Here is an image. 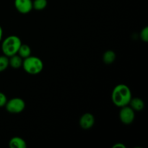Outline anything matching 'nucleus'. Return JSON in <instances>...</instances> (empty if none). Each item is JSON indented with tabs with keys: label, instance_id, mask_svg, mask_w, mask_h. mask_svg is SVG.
<instances>
[{
	"label": "nucleus",
	"instance_id": "nucleus-1",
	"mask_svg": "<svg viewBox=\"0 0 148 148\" xmlns=\"http://www.w3.org/2000/svg\"><path fill=\"white\" fill-rule=\"evenodd\" d=\"M132 98V95L131 90L124 84L117 85L114 88L111 93V100L113 103L119 108L128 106Z\"/></svg>",
	"mask_w": 148,
	"mask_h": 148
},
{
	"label": "nucleus",
	"instance_id": "nucleus-2",
	"mask_svg": "<svg viewBox=\"0 0 148 148\" xmlns=\"http://www.w3.org/2000/svg\"><path fill=\"white\" fill-rule=\"evenodd\" d=\"M22 41L17 36H10L5 38L1 43V51L7 57L17 54Z\"/></svg>",
	"mask_w": 148,
	"mask_h": 148
},
{
	"label": "nucleus",
	"instance_id": "nucleus-3",
	"mask_svg": "<svg viewBox=\"0 0 148 148\" xmlns=\"http://www.w3.org/2000/svg\"><path fill=\"white\" fill-rule=\"evenodd\" d=\"M24 70L29 75H36L42 72L43 63L40 58L34 56H30L23 59V66Z\"/></svg>",
	"mask_w": 148,
	"mask_h": 148
},
{
	"label": "nucleus",
	"instance_id": "nucleus-4",
	"mask_svg": "<svg viewBox=\"0 0 148 148\" xmlns=\"http://www.w3.org/2000/svg\"><path fill=\"white\" fill-rule=\"evenodd\" d=\"M5 107L10 114H20L25 108V103L20 98H13L7 101Z\"/></svg>",
	"mask_w": 148,
	"mask_h": 148
},
{
	"label": "nucleus",
	"instance_id": "nucleus-5",
	"mask_svg": "<svg viewBox=\"0 0 148 148\" xmlns=\"http://www.w3.org/2000/svg\"><path fill=\"white\" fill-rule=\"evenodd\" d=\"M134 117H135L134 111L131 107L128 106L121 107L119 112V119L123 124H132L134 121Z\"/></svg>",
	"mask_w": 148,
	"mask_h": 148
},
{
	"label": "nucleus",
	"instance_id": "nucleus-6",
	"mask_svg": "<svg viewBox=\"0 0 148 148\" xmlns=\"http://www.w3.org/2000/svg\"><path fill=\"white\" fill-rule=\"evenodd\" d=\"M14 7L21 14H27L33 10L32 0H14Z\"/></svg>",
	"mask_w": 148,
	"mask_h": 148
},
{
	"label": "nucleus",
	"instance_id": "nucleus-7",
	"mask_svg": "<svg viewBox=\"0 0 148 148\" xmlns=\"http://www.w3.org/2000/svg\"><path fill=\"white\" fill-rule=\"evenodd\" d=\"M95 124V118L90 113H85L79 119V126L83 130H89L92 128Z\"/></svg>",
	"mask_w": 148,
	"mask_h": 148
},
{
	"label": "nucleus",
	"instance_id": "nucleus-8",
	"mask_svg": "<svg viewBox=\"0 0 148 148\" xmlns=\"http://www.w3.org/2000/svg\"><path fill=\"white\" fill-rule=\"evenodd\" d=\"M23 59L18 54H14L9 57V65L13 69H20L23 66Z\"/></svg>",
	"mask_w": 148,
	"mask_h": 148
},
{
	"label": "nucleus",
	"instance_id": "nucleus-9",
	"mask_svg": "<svg viewBox=\"0 0 148 148\" xmlns=\"http://www.w3.org/2000/svg\"><path fill=\"white\" fill-rule=\"evenodd\" d=\"M9 146L11 148H25L27 147V144L21 137H14L10 140Z\"/></svg>",
	"mask_w": 148,
	"mask_h": 148
},
{
	"label": "nucleus",
	"instance_id": "nucleus-10",
	"mask_svg": "<svg viewBox=\"0 0 148 148\" xmlns=\"http://www.w3.org/2000/svg\"><path fill=\"white\" fill-rule=\"evenodd\" d=\"M130 107L132 108L134 111H140L144 108L145 107V103L144 101L141 99V98H132L131 101H130Z\"/></svg>",
	"mask_w": 148,
	"mask_h": 148
},
{
	"label": "nucleus",
	"instance_id": "nucleus-11",
	"mask_svg": "<svg viewBox=\"0 0 148 148\" xmlns=\"http://www.w3.org/2000/svg\"><path fill=\"white\" fill-rule=\"evenodd\" d=\"M17 54H18L20 57L24 59L28 56H31V49L28 45L21 44Z\"/></svg>",
	"mask_w": 148,
	"mask_h": 148
},
{
	"label": "nucleus",
	"instance_id": "nucleus-12",
	"mask_svg": "<svg viewBox=\"0 0 148 148\" xmlns=\"http://www.w3.org/2000/svg\"><path fill=\"white\" fill-rule=\"evenodd\" d=\"M116 59V53L111 50H108L104 53L103 56V62L106 64H111L114 63Z\"/></svg>",
	"mask_w": 148,
	"mask_h": 148
},
{
	"label": "nucleus",
	"instance_id": "nucleus-13",
	"mask_svg": "<svg viewBox=\"0 0 148 148\" xmlns=\"http://www.w3.org/2000/svg\"><path fill=\"white\" fill-rule=\"evenodd\" d=\"M47 4V0H34L33 1V9L37 11H41L46 8Z\"/></svg>",
	"mask_w": 148,
	"mask_h": 148
},
{
	"label": "nucleus",
	"instance_id": "nucleus-14",
	"mask_svg": "<svg viewBox=\"0 0 148 148\" xmlns=\"http://www.w3.org/2000/svg\"><path fill=\"white\" fill-rule=\"evenodd\" d=\"M9 66V57L5 55L0 56V72L7 69Z\"/></svg>",
	"mask_w": 148,
	"mask_h": 148
},
{
	"label": "nucleus",
	"instance_id": "nucleus-15",
	"mask_svg": "<svg viewBox=\"0 0 148 148\" xmlns=\"http://www.w3.org/2000/svg\"><path fill=\"white\" fill-rule=\"evenodd\" d=\"M140 38L144 42L148 41V27H145L140 32Z\"/></svg>",
	"mask_w": 148,
	"mask_h": 148
},
{
	"label": "nucleus",
	"instance_id": "nucleus-16",
	"mask_svg": "<svg viewBox=\"0 0 148 148\" xmlns=\"http://www.w3.org/2000/svg\"><path fill=\"white\" fill-rule=\"evenodd\" d=\"M7 98L6 95H4L3 92H0V108L3 106H5L6 103H7Z\"/></svg>",
	"mask_w": 148,
	"mask_h": 148
},
{
	"label": "nucleus",
	"instance_id": "nucleus-17",
	"mask_svg": "<svg viewBox=\"0 0 148 148\" xmlns=\"http://www.w3.org/2000/svg\"><path fill=\"white\" fill-rule=\"evenodd\" d=\"M113 148H126V145L121 143H118L113 145Z\"/></svg>",
	"mask_w": 148,
	"mask_h": 148
},
{
	"label": "nucleus",
	"instance_id": "nucleus-18",
	"mask_svg": "<svg viewBox=\"0 0 148 148\" xmlns=\"http://www.w3.org/2000/svg\"><path fill=\"white\" fill-rule=\"evenodd\" d=\"M2 37H3V30L1 28V27L0 26V40H2Z\"/></svg>",
	"mask_w": 148,
	"mask_h": 148
}]
</instances>
